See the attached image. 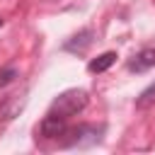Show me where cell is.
Wrapping results in <instances>:
<instances>
[{
    "label": "cell",
    "instance_id": "obj_1",
    "mask_svg": "<svg viewBox=\"0 0 155 155\" xmlns=\"http://www.w3.org/2000/svg\"><path fill=\"white\" fill-rule=\"evenodd\" d=\"M87 99H90V97H87L85 90H65L63 94H58V97L51 102L48 114L70 119V116H75L78 111H82V109L87 107Z\"/></svg>",
    "mask_w": 155,
    "mask_h": 155
},
{
    "label": "cell",
    "instance_id": "obj_2",
    "mask_svg": "<svg viewBox=\"0 0 155 155\" xmlns=\"http://www.w3.org/2000/svg\"><path fill=\"white\" fill-rule=\"evenodd\" d=\"M65 119L63 116H56V114H46L44 116V121H41V126H39V131H41V136L44 138H58V136H63L65 133Z\"/></svg>",
    "mask_w": 155,
    "mask_h": 155
},
{
    "label": "cell",
    "instance_id": "obj_3",
    "mask_svg": "<svg viewBox=\"0 0 155 155\" xmlns=\"http://www.w3.org/2000/svg\"><path fill=\"white\" fill-rule=\"evenodd\" d=\"M155 65V46H148V48H143L131 63H128V68L131 70H145V68H153Z\"/></svg>",
    "mask_w": 155,
    "mask_h": 155
},
{
    "label": "cell",
    "instance_id": "obj_4",
    "mask_svg": "<svg viewBox=\"0 0 155 155\" xmlns=\"http://www.w3.org/2000/svg\"><path fill=\"white\" fill-rule=\"evenodd\" d=\"M114 61H116V53H114V51H107V53L97 56L94 61H90L87 70H90V73H104L107 68H111V65H114Z\"/></svg>",
    "mask_w": 155,
    "mask_h": 155
},
{
    "label": "cell",
    "instance_id": "obj_5",
    "mask_svg": "<svg viewBox=\"0 0 155 155\" xmlns=\"http://www.w3.org/2000/svg\"><path fill=\"white\" fill-rule=\"evenodd\" d=\"M90 44H92V31L85 29V31H80L78 36H73V41H68L65 48H68V51H80V53H82Z\"/></svg>",
    "mask_w": 155,
    "mask_h": 155
},
{
    "label": "cell",
    "instance_id": "obj_6",
    "mask_svg": "<svg viewBox=\"0 0 155 155\" xmlns=\"http://www.w3.org/2000/svg\"><path fill=\"white\" fill-rule=\"evenodd\" d=\"M155 102V82L148 87V90H143L140 92V97L136 99V107H140V109H145V107H150Z\"/></svg>",
    "mask_w": 155,
    "mask_h": 155
},
{
    "label": "cell",
    "instance_id": "obj_7",
    "mask_svg": "<svg viewBox=\"0 0 155 155\" xmlns=\"http://www.w3.org/2000/svg\"><path fill=\"white\" fill-rule=\"evenodd\" d=\"M15 78H17V68H2V70H0V87L10 85Z\"/></svg>",
    "mask_w": 155,
    "mask_h": 155
},
{
    "label": "cell",
    "instance_id": "obj_8",
    "mask_svg": "<svg viewBox=\"0 0 155 155\" xmlns=\"http://www.w3.org/2000/svg\"><path fill=\"white\" fill-rule=\"evenodd\" d=\"M0 27H2V19H0Z\"/></svg>",
    "mask_w": 155,
    "mask_h": 155
}]
</instances>
